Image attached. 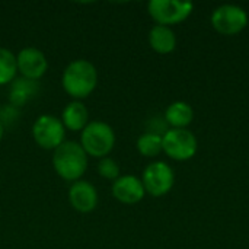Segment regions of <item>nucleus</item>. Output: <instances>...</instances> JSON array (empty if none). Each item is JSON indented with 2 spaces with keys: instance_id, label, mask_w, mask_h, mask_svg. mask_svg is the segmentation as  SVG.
Returning <instances> with one entry per match:
<instances>
[{
  "instance_id": "nucleus-1",
  "label": "nucleus",
  "mask_w": 249,
  "mask_h": 249,
  "mask_svg": "<svg viewBox=\"0 0 249 249\" xmlns=\"http://www.w3.org/2000/svg\"><path fill=\"white\" fill-rule=\"evenodd\" d=\"M64 92L76 101L88 98L98 85V70L89 60L77 58L70 61L61 76Z\"/></svg>"
},
{
  "instance_id": "nucleus-2",
  "label": "nucleus",
  "mask_w": 249,
  "mask_h": 249,
  "mask_svg": "<svg viewBox=\"0 0 249 249\" xmlns=\"http://www.w3.org/2000/svg\"><path fill=\"white\" fill-rule=\"evenodd\" d=\"M53 166L57 175L76 182L88 169V155L77 142H64L53 152Z\"/></svg>"
},
{
  "instance_id": "nucleus-3",
  "label": "nucleus",
  "mask_w": 249,
  "mask_h": 249,
  "mask_svg": "<svg viewBox=\"0 0 249 249\" xmlns=\"http://www.w3.org/2000/svg\"><path fill=\"white\" fill-rule=\"evenodd\" d=\"M80 146L88 156L107 158L115 146L114 128L105 121L89 123L80 134Z\"/></svg>"
},
{
  "instance_id": "nucleus-4",
  "label": "nucleus",
  "mask_w": 249,
  "mask_h": 249,
  "mask_svg": "<svg viewBox=\"0 0 249 249\" xmlns=\"http://www.w3.org/2000/svg\"><path fill=\"white\" fill-rule=\"evenodd\" d=\"M163 153L172 160L185 162L196 156L198 142L196 134L188 128H169L162 136Z\"/></svg>"
},
{
  "instance_id": "nucleus-5",
  "label": "nucleus",
  "mask_w": 249,
  "mask_h": 249,
  "mask_svg": "<svg viewBox=\"0 0 249 249\" xmlns=\"http://www.w3.org/2000/svg\"><path fill=\"white\" fill-rule=\"evenodd\" d=\"M248 12L238 4H222L216 7L210 16L213 29L225 36L241 34L248 26Z\"/></svg>"
},
{
  "instance_id": "nucleus-6",
  "label": "nucleus",
  "mask_w": 249,
  "mask_h": 249,
  "mask_svg": "<svg viewBox=\"0 0 249 249\" xmlns=\"http://www.w3.org/2000/svg\"><path fill=\"white\" fill-rule=\"evenodd\" d=\"M194 10V4L181 0H150L147 3V12L156 25L172 26L178 25L190 18Z\"/></svg>"
},
{
  "instance_id": "nucleus-7",
  "label": "nucleus",
  "mask_w": 249,
  "mask_h": 249,
  "mask_svg": "<svg viewBox=\"0 0 249 249\" xmlns=\"http://www.w3.org/2000/svg\"><path fill=\"white\" fill-rule=\"evenodd\" d=\"M32 137L39 147L54 152L66 142V128L58 117L42 114L32 125Z\"/></svg>"
},
{
  "instance_id": "nucleus-8",
  "label": "nucleus",
  "mask_w": 249,
  "mask_h": 249,
  "mask_svg": "<svg viewBox=\"0 0 249 249\" xmlns=\"http://www.w3.org/2000/svg\"><path fill=\"white\" fill-rule=\"evenodd\" d=\"M140 179L143 182L146 194L159 198L166 196L172 190L175 184V174L166 162L156 160L144 168Z\"/></svg>"
},
{
  "instance_id": "nucleus-9",
  "label": "nucleus",
  "mask_w": 249,
  "mask_h": 249,
  "mask_svg": "<svg viewBox=\"0 0 249 249\" xmlns=\"http://www.w3.org/2000/svg\"><path fill=\"white\" fill-rule=\"evenodd\" d=\"M16 63L20 76L29 80L38 82L48 70V60L45 54L35 47L20 50L16 55Z\"/></svg>"
},
{
  "instance_id": "nucleus-10",
  "label": "nucleus",
  "mask_w": 249,
  "mask_h": 249,
  "mask_svg": "<svg viewBox=\"0 0 249 249\" xmlns=\"http://www.w3.org/2000/svg\"><path fill=\"white\" fill-rule=\"evenodd\" d=\"M111 193L114 198L123 204H137L146 196L143 182L136 175H120L114 181Z\"/></svg>"
},
{
  "instance_id": "nucleus-11",
  "label": "nucleus",
  "mask_w": 249,
  "mask_h": 249,
  "mask_svg": "<svg viewBox=\"0 0 249 249\" xmlns=\"http://www.w3.org/2000/svg\"><path fill=\"white\" fill-rule=\"evenodd\" d=\"M98 191L89 181L79 179L69 190L70 206L79 213H90L98 206Z\"/></svg>"
},
{
  "instance_id": "nucleus-12",
  "label": "nucleus",
  "mask_w": 249,
  "mask_h": 249,
  "mask_svg": "<svg viewBox=\"0 0 249 249\" xmlns=\"http://www.w3.org/2000/svg\"><path fill=\"white\" fill-rule=\"evenodd\" d=\"M38 92H39V83L36 80H29L20 76L19 79H15L10 83L9 102L10 105L20 108L26 105Z\"/></svg>"
},
{
  "instance_id": "nucleus-13",
  "label": "nucleus",
  "mask_w": 249,
  "mask_h": 249,
  "mask_svg": "<svg viewBox=\"0 0 249 249\" xmlns=\"http://www.w3.org/2000/svg\"><path fill=\"white\" fill-rule=\"evenodd\" d=\"M149 45L158 54H171L177 48V35L169 26L155 25L149 31Z\"/></svg>"
},
{
  "instance_id": "nucleus-14",
  "label": "nucleus",
  "mask_w": 249,
  "mask_h": 249,
  "mask_svg": "<svg viewBox=\"0 0 249 249\" xmlns=\"http://www.w3.org/2000/svg\"><path fill=\"white\" fill-rule=\"evenodd\" d=\"M61 123L66 130L82 131L89 124V111L80 101L67 104L61 112Z\"/></svg>"
},
{
  "instance_id": "nucleus-15",
  "label": "nucleus",
  "mask_w": 249,
  "mask_h": 249,
  "mask_svg": "<svg viewBox=\"0 0 249 249\" xmlns=\"http://www.w3.org/2000/svg\"><path fill=\"white\" fill-rule=\"evenodd\" d=\"M163 118L172 128H188V125L194 121V109L184 101H175L168 105Z\"/></svg>"
},
{
  "instance_id": "nucleus-16",
  "label": "nucleus",
  "mask_w": 249,
  "mask_h": 249,
  "mask_svg": "<svg viewBox=\"0 0 249 249\" xmlns=\"http://www.w3.org/2000/svg\"><path fill=\"white\" fill-rule=\"evenodd\" d=\"M136 147H137V150H139V153L142 156H144V158H156L158 155H160L163 152L162 136L156 134V133L146 131L137 139Z\"/></svg>"
},
{
  "instance_id": "nucleus-17",
  "label": "nucleus",
  "mask_w": 249,
  "mask_h": 249,
  "mask_svg": "<svg viewBox=\"0 0 249 249\" xmlns=\"http://www.w3.org/2000/svg\"><path fill=\"white\" fill-rule=\"evenodd\" d=\"M18 73V63L16 55L4 48L0 47V85H9L15 80Z\"/></svg>"
},
{
  "instance_id": "nucleus-18",
  "label": "nucleus",
  "mask_w": 249,
  "mask_h": 249,
  "mask_svg": "<svg viewBox=\"0 0 249 249\" xmlns=\"http://www.w3.org/2000/svg\"><path fill=\"white\" fill-rule=\"evenodd\" d=\"M98 172L102 178L115 181L120 177V166L112 158H102L98 163Z\"/></svg>"
},
{
  "instance_id": "nucleus-19",
  "label": "nucleus",
  "mask_w": 249,
  "mask_h": 249,
  "mask_svg": "<svg viewBox=\"0 0 249 249\" xmlns=\"http://www.w3.org/2000/svg\"><path fill=\"white\" fill-rule=\"evenodd\" d=\"M18 120H19V108H16L10 104L0 108V123L4 128L15 127Z\"/></svg>"
},
{
  "instance_id": "nucleus-20",
  "label": "nucleus",
  "mask_w": 249,
  "mask_h": 249,
  "mask_svg": "<svg viewBox=\"0 0 249 249\" xmlns=\"http://www.w3.org/2000/svg\"><path fill=\"white\" fill-rule=\"evenodd\" d=\"M3 134H4V127H3L1 123H0V140L3 139Z\"/></svg>"
}]
</instances>
